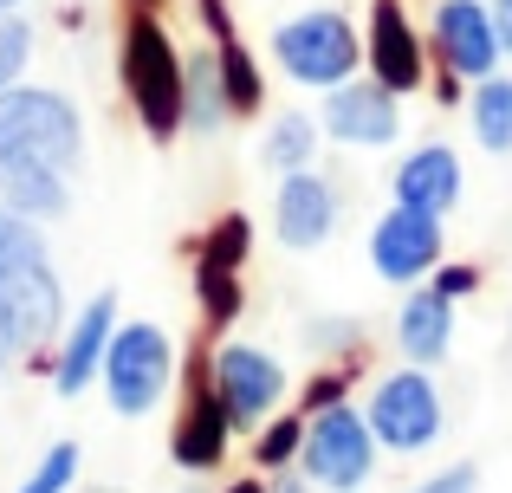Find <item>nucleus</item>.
Masks as SVG:
<instances>
[{"mask_svg":"<svg viewBox=\"0 0 512 493\" xmlns=\"http://www.w3.org/2000/svg\"><path fill=\"white\" fill-rule=\"evenodd\" d=\"M117 72H124V98H130V111H137V124L150 130L156 143H169L175 130H188V104H182L188 59L175 52L169 26L156 20L150 7H137V20L124 26V46H117Z\"/></svg>","mask_w":512,"mask_h":493,"instance_id":"1","label":"nucleus"},{"mask_svg":"<svg viewBox=\"0 0 512 493\" xmlns=\"http://www.w3.org/2000/svg\"><path fill=\"white\" fill-rule=\"evenodd\" d=\"M0 312H7V331H13L20 351H33L39 338H52V331H59V312H65L52 253L39 241L33 215H13V208H0Z\"/></svg>","mask_w":512,"mask_h":493,"instance_id":"2","label":"nucleus"},{"mask_svg":"<svg viewBox=\"0 0 512 493\" xmlns=\"http://www.w3.org/2000/svg\"><path fill=\"white\" fill-rule=\"evenodd\" d=\"M78 156H85V124L59 91H39V85L0 91V163L78 169Z\"/></svg>","mask_w":512,"mask_h":493,"instance_id":"3","label":"nucleus"},{"mask_svg":"<svg viewBox=\"0 0 512 493\" xmlns=\"http://www.w3.org/2000/svg\"><path fill=\"white\" fill-rule=\"evenodd\" d=\"M305 474L331 493H350L376 474V429L370 416H357L350 403H325L305 416V448H299Z\"/></svg>","mask_w":512,"mask_h":493,"instance_id":"4","label":"nucleus"},{"mask_svg":"<svg viewBox=\"0 0 512 493\" xmlns=\"http://www.w3.org/2000/svg\"><path fill=\"white\" fill-rule=\"evenodd\" d=\"M273 59L286 65V78L331 91V85H344V78L363 65V46H357V33H350L344 13L312 7V13H299V20H286L273 33Z\"/></svg>","mask_w":512,"mask_h":493,"instance_id":"5","label":"nucleus"},{"mask_svg":"<svg viewBox=\"0 0 512 493\" xmlns=\"http://www.w3.org/2000/svg\"><path fill=\"white\" fill-rule=\"evenodd\" d=\"M175 383V344L163 325H124L104 351V390L117 416H150Z\"/></svg>","mask_w":512,"mask_h":493,"instance_id":"6","label":"nucleus"},{"mask_svg":"<svg viewBox=\"0 0 512 493\" xmlns=\"http://www.w3.org/2000/svg\"><path fill=\"white\" fill-rule=\"evenodd\" d=\"M370 429H376V442H383V448H428L441 435V396H435V383L422 377V364L396 370V377L376 383Z\"/></svg>","mask_w":512,"mask_h":493,"instance_id":"7","label":"nucleus"},{"mask_svg":"<svg viewBox=\"0 0 512 493\" xmlns=\"http://www.w3.org/2000/svg\"><path fill=\"white\" fill-rule=\"evenodd\" d=\"M435 52L454 78H493L500 72V52H506L493 7H480V0H441L435 7Z\"/></svg>","mask_w":512,"mask_h":493,"instance_id":"8","label":"nucleus"},{"mask_svg":"<svg viewBox=\"0 0 512 493\" xmlns=\"http://www.w3.org/2000/svg\"><path fill=\"white\" fill-rule=\"evenodd\" d=\"M370 260H376V273H383V279L415 286V279H422L428 266L441 260V215L396 202V208H389V215L370 228Z\"/></svg>","mask_w":512,"mask_h":493,"instance_id":"9","label":"nucleus"},{"mask_svg":"<svg viewBox=\"0 0 512 493\" xmlns=\"http://www.w3.org/2000/svg\"><path fill=\"white\" fill-rule=\"evenodd\" d=\"M214 390H221L227 416H234V429H260L266 409L279 403V390H286V377H279V364L266 351H253V344H227L221 357H214Z\"/></svg>","mask_w":512,"mask_h":493,"instance_id":"10","label":"nucleus"},{"mask_svg":"<svg viewBox=\"0 0 512 493\" xmlns=\"http://www.w3.org/2000/svg\"><path fill=\"white\" fill-rule=\"evenodd\" d=\"M402 124L396 111V91L376 85V78H344L331 85V104H325V130L338 143H389Z\"/></svg>","mask_w":512,"mask_h":493,"instance_id":"11","label":"nucleus"},{"mask_svg":"<svg viewBox=\"0 0 512 493\" xmlns=\"http://www.w3.org/2000/svg\"><path fill=\"white\" fill-rule=\"evenodd\" d=\"M370 78L402 91H422V39H415L402 0H370Z\"/></svg>","mask_w":512,"mask_h":493,"instance_id":"12","label":"nucleus"},{"mask_svg":"<svg viewBox=\"0 0 512 493\" xmlns=\"http://www.w3.org/2000/svg\"><path fill=\"white\" fill-rule=\"evenodd\" d=\"M111 318H117V292H98V299H91L85 312L72 318V331H65V344H59V364H52V383H59V396H78L91 377H104Z\"/></svg>","mask_w":512,"mask_h":493,"instance_id":"13","label":"nucleus"},{"mask_svg":"<svg viewBox=\"0 0 512 493\" xmlns=\"http://www.w3.org/2000/svg\"><path fill=\"white\" fill-rule=\"evenodd\" d=\"M273 228H279V241H286V247H318V241H331V228H338V195H331V182L312 176V169H292L286 189H279Z\"/></svg>","mask_w":512,"mask_h":493,"instance_id":"14","label":"nucleus"},{"mask_svg":"<svg viewBox=\"0 0 512 493\" xmlns=\"http://www.w3.org/2000/svg\"><path fill=\"white\" fill-rule=\"evenodd\" d=\"M396 344L409 351V364H441L454 344V299L441 286H415L402 299V318H396Z\"/></svg>","mask_w":512,"mask_h":493,"instance_id":"15","label":"nucleus"},{"mask_svg":"<svg viewBox=\"0 0 512 493\" xmlns=\"http://www.w3.org/2000/svg\"><path fill=\"white\" fill-rule=\"evenodd\" d=\"M396 202L428 208V215H448V208L461 202V156H454L448 143H428V150H415L409 163L396 169Z\"/></svg>","mask_w":512,"mask_h":493,"instance_id":"16","label":"nucleus"},{"mask_svg":"<svg viewBox=\"0 0 512 493\" xmlns=\"http://www.w3.org/2000/svg\"><path fill=\"white\" fill-rule=\"evenodd\" d=\"M227 435H234V416H227L221 390H214V377H208L195 390V403H188V416L175 422V461H182V468H221Z\"/></svg>","mask_w":512,"mask_h":493,"instance_id":"17","label":"nucleus"},{"mask_svg":"<svg viewBox=\"0 0 512 493\" xmlns=\"http://www.w3.org/2000/svg\"><path fill=\"white\" fill-rule=\"evenodd\" d=\"M0 202L13 215H33V221H52L65 215V169H46V163H0Z\"/></svg>","mask_w":512,"mask_h":493,"instance_id":"18","label":"nucleus"},{"mask_svg":"<svg viewBox=\"0 0 512 493\" xmlns=\"http://www.w3.org/2000/svg\"><path fill=\"white\" fill-rule=\"evenodd\" d=\"M474 137H480V150H493V156H512V78H480V91H474Z\"/></svg>","mask_w":512,"mask_h":493,"instance_id":"19","label":"nucleus"},{"mask_svg":"<svg viewBox=\"0 0 512 493\" xmlns=\"http://www.w3.org/2000/svg\"><path fill=\"white\" fill-rule=\"evenodd\" d=\"M312 150H318V130H312V117L305 111H279L273 117V130H266V143H260V163L266 169H305L312 163Z\"/></svg>","mask_w":512,"mask_h":493,"instance_id":"20","label":"nucleus"},{"mask_svg":"<svg viewBox=\"0 0 512 493\" xmlns=\"http://www.w3.org/2000/svg\"><path fill=\"white\" fill-rule=\"evenodd\" d=\"M182 104H188V130H214L227 117V91H221V59L201 52L188 59V85H182Z\"/></svg>","mask_w":512,"mask_h":493,"instance_id":"21","label":"nucleus"},{"mask_svg":"<svg viewBox=\"0 0 512 493\" xmlns=\"http://www.w3.org/2000/svg\"><path fill=\"white\" fill-rule=\"evenodd\" d=\"M221 91H227V111H253L260 104V72H253V52L240 39H221Z\"/></svg>","mask_w":512,"mask_h":493,"instance_id":"22","label":"nucleus"},{"mask_svg":"<svg viewBox=\"0 0 512 493\" xmlns=\"http://www.w3.org/2000/svg\"><path fill=\"white\" fill-rule=\"evenodd\" d=\"M247 247H253V228L247 215H221L208 234V247H201V266H221V273H240L247 266Z\"/></svg>","mask_w":512,"mask_h":493,"instance_id":"23","label":"nucleus"},{"mask_svg":"<svg viewBox=\"0 0 512 493\" xmlns=\"http://www.w3.org/2000/svg\"><path fill=\"white\" fill-rule=\"evenodd\" d=\"M195 292L208 305L214 325H234L240 318V273H221V266H195Z\"/></svg>","mask_w":512,"mask_h":493,"instance_id":"24","label":"nucleus"},{"mask_svg":"<svg viewBox=\"0 0 512 493\" xmlns=\"http://www.w3.org/2000/svg\"><path fill=\"white\" fill-rule=\"evenodd\" d=\"M26 59H33V26H26L20 13H0V91L20 85Z\"/></svg>","mask_w":512,"mask_h":493,"instance_id":"25","label":"nucleus"},{"mask_svg":"<svg viewBox=\"0 0 512 493\" xmlns=\"http://www.w3.org/2000/svg\"><path fill=\"white\" fill-rule=\"evenodd\" d=\"M299 448H305V416L260 422V468H286V461H299Z\"/></svg>","mask_w":512,"mask_h":493,"instance_id":"26","label":"nucleus"},{"mask_svg":"<svg viewBox=\"0 0 512 493\" xmlns=\"http://www.w3.org/2000/svg\"><path fill=\"white\" fill-rule=\"evenodd\" d=\"M72 474H78V448L72 442H52L46 455H39V468L26 474L20 493H65V487H72Z\"/></svg>","mask_w":512,"mask_h":493,"instance_id":"27","label":"nucleus"},{"mask_svg":"<svg viewBox=\"0 0 512 493\" xmlns=\"http://www.w3.org/2000/svg\"><path fill=\"white\" fill-rule=\"evenodd\" d=\"M474 487H480V474H474V468H441V474H428V481L415 487V493H474Z\"/></svg>","mask_w":512,"mask_h":493,"instance_id":"28","label":"nucleus"},{"mask_svg":"<svg viewBox=\"0 0 512 493\" xmlns=\"http://www.w3.org/2000/svg\"><path fill=\"white\" fill-rule=\"evenodd\" d=\"M435 286L448 292V299H467V292H480V266H441Z\"/></svg>","mask_w":512,"mask_h":493,"instance_id":"29","label":"nucleus"},{"mask_svg":"<svg viewBox=\"0 0 512 493\" xmlns=\"http://www.w3.org/2000/svg\"><path fill=\"white\" fill-rule=\"evenodd\" d=\"M357 318H338V325H312V351H325V344H357Z\"/></svg>","mask_w":512,"mask_h":493,"instance_id":"30","label":"nucleus"},{"mask_svg":"<svg viewBox=\"0 0 512 493\" xmlns=\"http://www.w3.org/2000/svg\"><path fill=\"white\" fill-rule=\"evenodd\" d=\"M201 7V26H208L214 39H234V13H227V0H195Z\"/></svg>","mask_w":512,"mask_h":493,"instance_id":"31","label":"nucleus"},{"mask_svg":"<svg viewBox=\"0 0 512 493\" xmlns=\"http://www.w3.org/2000/svg\"><path fill=\"white\" fill-rule=\"evenodd\" d=\"M305 403H312V409H325V403H344V370H331V377H312Z\"/></svg>","mask_w":512,"mask_h":493,"instance_id":"32","label":"nucleus"},{"mask_svg":"<svg viewBox=\"0 0 512 493\" xmlns=\"http://www.w3.org/2000/svg\"><path fill=\"white\" fill-rule=\"evenodd\" d=\"M493 20H500V39H506V52H512V0H493Z\"/></svg>","mask_w":512,"mask_h":493,"instance_id":"33","label":"nucleus"},{"mask_svg":"<svg viewBox=\"0 0 512 493\" xmlns=\"http://www.w3.org/2000/svg\"><path fill=\"white\" fill-rule=\"evenodd\" d=\"M266 493H318V481H299V474H286V481H273Z\"/></svg>","mask_w":512,"mask_h":493,"instance_id":"34","label":"nucleus"},{"mask_svg":"<svg viewBox=\"0 0 512 493\" xmlns=\"http://www.w3.org/2000/svg\"><path fill=\"white\" fill-rule=\"evenodd\" d=\"M227 493H266V487H260V481H234Z\"/></svg>","mask_w":512,"mask_h":493,"instance_id":"35","label":"nucleus"},{"mask_svg":"<svg viewBox=\"0 0 512 493\" xmlns=\"http://www.w3.org/2000/svg\"><path fill=\"white\" fill-rule=\"evenodd\" d=\"M130 7H163V0H130Z\"/></svg>","mask_w":512,"mask_h":493,"instance_id":"36","label":"nucleus"},{"mask_svg":"<svg viewBox=\"0 0 512 493\" xmlns=\"http://www.w3.org/2000/svg\"><path fill=\"white\" fill-rule=\"evenodd\" d=\"M13 7H20V0H0V13H13Z\"/></svg>","mask_w":512,"mask_h":493,"instance_id":"37","label":"nucleus"}]
</instances>
